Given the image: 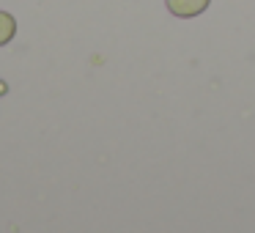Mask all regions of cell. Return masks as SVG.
<instances>
[{"instance_id": "cell-2", "label": "cell", "mask_w": 255, "mask_h": 233, "mask_svg": "<svg viewBox=\"0 0 255 233\" xmlns=\"http://www.w3.org/2000/svg\"><path fill=\"white\" fill-rule=\"evenodd\" d=\"M14 36H17V19L8 11H0V47L8 44Z\"/></svg>"}, {"instance_id": "cell-1", "label": "cell", "mask_w": 255, "mask_h": 233, "mask_svg": "<svg viewBox=\"0 0 255 233\" xmlns=\"http://www.w3.org/2000/svg\"><path fill=\"white\" fill-rule=\"evenodd\" d=\"M167 3V11L178 19H192L198 14H203L209 8L211 0H165Z\"/></svg>"}]
</instances>
